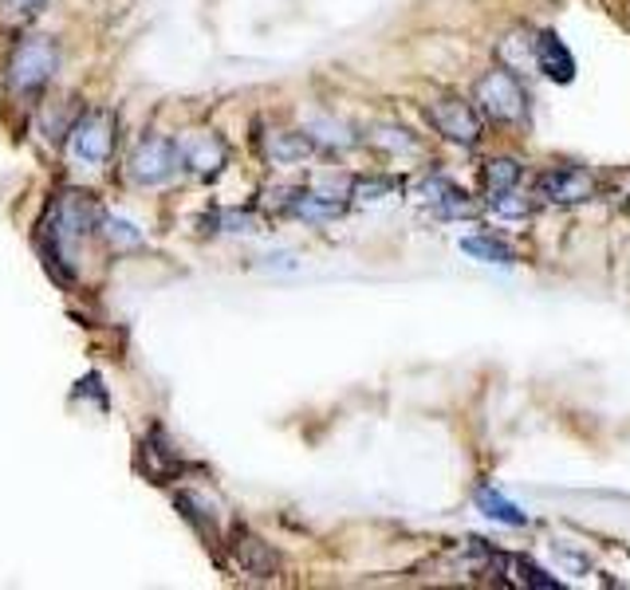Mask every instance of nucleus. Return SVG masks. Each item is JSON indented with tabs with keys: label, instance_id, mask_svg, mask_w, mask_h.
Wrapping results in <instances>:
<instances>
[{
	"label": "nucleus",
	"instance_id": "1",
	"mask_svg": "<svg viewBox=\"0 0 630 590\" xmlns=\"http://www.w3.org/2000/svg\"><path fill=\"white\" fill-rule=\"evenodd\" d=\"M98 225V205L88 193H59L39 225V248L48 260H71V248Z\"/></svg>",
	"mask_w": 630,
	"mask_h": 590
},
{
	"label": "nucleus",
	"instance_id": "2",
	"mask_svg": "<svg viewBox=\"0 0 630 590\" xmlns=\"http://www.w3.org/2000/svg\"><path fill=\"white\" fill-rule=\"evenodd\" d=\"M59 68V51L48 36H28L20 39L16 51L9 59V87L16 95H36Z\"/></svg>",
	"mask_w": 630,
	"mask_h": 590
},
{
	"label": "nucleus",
	"instance_id": "3",
	"mask_svg": "<svg viewBox=\"0 0 630 590\" xmlns=\"http://www.w3.org/2000/svg\"><path fill=\"white\" fill-rule=\"evenodd\" d=\"M477 107H481V115H489L492 122L521 127L524 118H528V95H524L521 79L512 75V71L492 68L489 75H481V83H477Z\"/></svg>",
	"mask_w": 630,
	"mask_h": 590
},
{
	"label": "nucleus",
	"instance_id": "4",
	"mask_svg": "<svg viewBox=\"0 0 630 590\" xmlns=\"http://www.w3.org/2000/svg\"><path fill=\"white\" fill-rule=\"evenodd\" d=\"M182 169V150L170 142V138H142L130 154V177H135L138 186H162L170 177Z\"/></svg>",
	"mask_w": 630,
	"mask_h": 590
},
{
	"label": "nucleus",
	"instance_id": "5",
	"mask_svg": "<svg viewBox=\"0 0 630 590\" xmlns=\"http://www.w3.org/2000/svg\"><path fill=\"white\" fill-rule=\"evenodd\" d=\"M430 122L438 134L450 138V142H457V146H472V142L481 138V110L457 95L438 98V103L430 107Z\"/></svg>",
	"mask_w": 630,
	"mask_h": 590
},
{
	"label": "nucleus",
	"instance_id": "6",
	"mask_svg": "<svg viewBox=\"0 0 630 590\" xmlns=\"http://www.w3.org/2000/svg\"><path fill=\"white\" fill-rule=\"evenodd\" d=\"M71 150L83 162H107L110 150H115V122H110V115L91 110V115L79 118V127L71 130Z\"/></svg>",
	"mask_w": 630,
	"mask_h": 590
},
{
	"label": "nucleus",
	"instance_id": "7",
	"mask_svg": "<svg viewBox=\"0 0 630 590\" xmlns=\"http://www.w3.org/2000/svg\"><path fill=\"white\" fill-rule=\"evenodd\" d=\"M540 193L556 205H575V201H587L595 197V174L580 166H563V169H548L540 174Z\"/></svg>",
	"mask_w": 630,
	"mask_h": 590
},
{
	"label": "nucleus",
	"instance_id": "8",
	"mask_svg": "<svg viewBox=\"0 0 630 590\" xmlns=\"http://www.w3.org/2000/svg\"><path fill=\"white\" fill-rule=\"evenodd\" d=\"M536 63H540V71L551 83H571L575 79V56H571L568 44L556 32H540L536 36Z\"/></svg>",
	"mask_w": 630,
	"mask_h": 590
},
{
	"label": "nucleus",
	"instance_id": "9",
	"mask_svg": "<svg viewBox=\"0 0 630 590\" xmlns=\"http://www.w3.org/2000/svg\"><path fill=\"white\" fill-rule=\"evenodd\" d=\"M177 150H182V166L194 169L197 177H213L217 169L225 166V142L213 134H197Z\"/></svg>",
	"mask_w": 630,
	"mask_h": 590
},
{
	"label": "nucleus",
	"instance_id": "10",
	"mask_svg": "<svg viewBox=\"0 0 630 590\" xmlns=\"http://www.w3.org/2000/svg\"><path fill=\"white\" fill-rule=\"evenodd\" d=\"M288 213L300 216V221H315V225H324V221H339V216L347 213V201L300 189V193H288Z\"/></svg>",
	"mask_w": 630,
	"mask_h": 590
},
{
	"label": "nucleus",
	"instance_id": "11",
	"mask_svg": "<svg viewBox=\"0 0 630 590\" xmlns=\"http://www.w3.org/2000/svg\"><path fill=\"white\" fill-rule=\"evenodd\" d=\"M425 193V201L433 205V213L438 216H450V221H465V216H472L477 213V201H472L465 189H457V186H450V181H430V186H422Z\"/></svg>",
	"mask_w": 630,
	"mask_h": 590
},
{
	"label": "nucleus",
	"instance_id": "12",
	"mask_svg": "<svg viewBox=\"0 0 630 590\" xmlns=\"http://www.w3.org/2000/svg\"><path fill=\"white\" fill-rule=\"evenodd\" d=\"M265 154L272 166H292V162H304V157L315 154V142L307 134H284V130H276V134L265 138Z\"/></svg>",
	"mask_w": 630,
	"mask_h": 590
},
{
	"label": "nucleus",
	"instance_id": "13",
	"mask_svg": "<svg viewBox=\"0 0 630 590\" xmlns=\"http://www.w3.org/2000/svg\"><path fill=\"white\" fill-rule=\"evenodd\" d=\"M477 508L489 516V520H497V523H509V528H524L528 523V516H524V508L521 504H512L509 496H501L497 488H477Z\"/></svg>",
	"mask_w": 630,
	"mask_h": 590
},
{
	"label": "nucleus",
	"instance_id": "14",
	"mask_svg": "<svg viewBox=\"0 0 630 590\" xmlns=\"http://www.w3.org/2000/svg\"><path fill=\"white\" fill-rule=\"evenodd\" d=\"M233 551L248 575H272L276 570V555L265 547V540H256V535H248V531H236Z\"/></svg>",
	"mask_w": 630,
	"mask_h": 590
},
{
	"label": "nucleus",
	"instance_id": "15",
	"mask_svg": "<svg viewBox=\"0 0 630 590\" xmlns=\"http://www.w3.org/2000/svg\"><path fill=\"white\" fill-rule=\"evenodd\" d=\"M521 162L516 157H492L489 166H485V193H504V189H516L521 186Z\"/></svg>",
	"mask_w": 630,
	"mask_h": 590
},
{
	"label": "nucleus",
	"instance_id": "16",
	"mask_svg": "<svg viewBox=\"0 0 630 590\" xmlns=\"http://www.w3.org/2000/svg\"><path fill=\"white\" fill-rule=\"evenodd\" d=\"M462 248L472 260H485V264H512V260H516L512 248L501 245V240H492V236H465Z\"/></svg>",
	"mask_w": 630,
	"mask_h": 590
},
{
	"label": "nucleus",
	"instance_id": "17",
	"mask_svg": "<svg viewBox=\"0 0 630 590\" xmlns=\"http://www.w3.org/2000/svg\"><path fill=\"white\" fill-rule=\"evenodd\" d=\"M489 209L504 221H524L532 213V201L521 193V189H504V193H492L489 197Z\"/></svg>",
	"mask_w": 630,
	"mask_h": 590
},
{
	"label": "nucleus",
	"instance_id": "18",
	"mask_svg": "<svg viewBox=\"0 0 630 590\" xmlns=\"http://www.w3.org/2000/svg\"><path fill=\"white\" fill-rule=\"evenodd\" d=\"M512 567L521 570V579L528 582V587H544V590H560V582L556 579H548V575H544L540 567H532L528 559H512Z\"/></svg>",
	"mask_w": 630,
	"mask_h": 590
},
{
	"label": "nucleus",
	"instance_id": "19",
	"mask_svg": "<svg viewBox=\"0 0 630 590\" xmlns=\"http://www.w3.org/2000/svg\"><path fill=\"white\" fill-rule=\"evenodd\" d=\"M48 0H0V9L9 12V16H16V20H28V16H36L39 9H44Z\"/></svg>",
	"mask_w": 630,
	"mask_h": 590
}]
</instances>
